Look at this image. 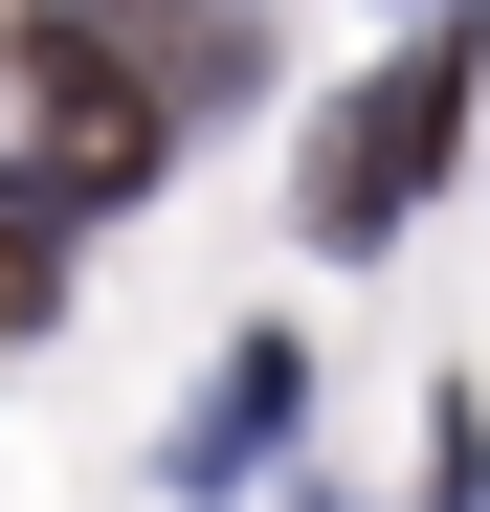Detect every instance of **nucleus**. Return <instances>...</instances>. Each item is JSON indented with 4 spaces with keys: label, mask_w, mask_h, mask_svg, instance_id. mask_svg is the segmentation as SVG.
Listing matches in <instances>:
<instances>
[{
    "label": "nucleus",
    "mask_w": 490,
    "mask_h": 512,
    "mask_svg": "<svg viewBox=\"0 0 490 512\" xmlns=\"http://www.w3.org/2000/svg\"><path fill=\"white\" fill-rule=\"evenodd\" d=\"M446 134H468V67H446V45H424V67H379V90H357V134H335V179H312V223L357 245V223H379L401 179H424Z\"/></svg>",
    "instance_id": "obj_1"
}]
</instances>
